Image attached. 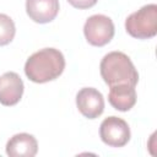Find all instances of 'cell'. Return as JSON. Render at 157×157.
<instances>
[{
	"label": "cell",
	"mask_w": 157,
	"mask_h": 157,
	"mask_svg": "<svg viewBox=\"0 0 157 157\" xmlns=\"http://www.w3.org/2000/svg\"><path fill=\"white\" fill-rule=\"evenodd\" d=\"M65 69V58L55 48H44L33 53L25 64V74L36 83H44L59 77Z\"/></svg>",
	"instance_id": "obj_1"
},
{
	"label": "cell",
	"mask_w": 157,
	"mask_h": 157,
	"mask_svg": "<svg viewBox=\"0 0 157 157\" xmlns=\"http://www.w3.org/2000/svg\"><path fill=\"white\" fill-rule=\"evenodd\" d=\"M101 76L110 87L114 85L126 83L136 86L139 74L130 58L121 52H110L105 54L99 65Z\"/></svg>",
	"instance_id": "obj_2"
},
{
	"label": "cell",
	"mask_w": 157,
	"mask_h": 157,
	"mask_svg": "<svg viewBox=\"0 0 157 157\" xmlns=\"http://www.w3.org/2000/svg\"><path fill=\"white\" fill-rule=\"evenodd\" d=\"M126 32L137 39H148L157 34V5L148 4L132 12L125 20Z\"/></svg>",
	"instance_id": "obj_3"
},
{
	"label": "cell",
	"mask_w": 157,
	"mask_h": 157,
	"mask_svg": "<svg viewBox=\"0 0 157 157\" xmlns=\"http://www.w3.org/2000/svg\"><path fill=\"white\" fill-rule=\"evenodd\" d=\"M83 34L91 45L103 47L114 37V23L105 15H92L85 22Z\"/></svg>",
	"instance_id": "obj_4"
},
{
	"label": "cell",
	"mask_w": 157,
	"mask_h": 157,
	"mask_svg": "<svg viewBox=\"0 0 157 157\" xmlns=\"http://www.w3.org/2000/svg\"><path fill=\"white\" fill-rule=\"evenodd\" d=\"M101 140L112 147H123L130 140V128L128 123L118 117L105 118L99 126Z\"/></svg>",
	"instance_id": "obj_5"
},
{
	"label": "cell",
	"mask_w": 157,
	"mask_h": 157,
	"mask_svg": "<svg viewBox=\"0 0 157 157\" xmlns=\"http://www.w3.org/2000/svg\"><path fill=\"white\" fill-rule=\"evenodd\" d=\"M76 105L83 117L96 119L104 110V98L98 90L83 87L76 94Z\"/></svg>",
	"instance_id": "obj_6"
},
{
	"label": "cell",
	"mask_w": 157,
	"mask_h": 157,
	"mask_svg": "<svg viewBox=\"0 0 157 157\" xmlns=\"http://www.w3.org/2000/svg\"><path fill=\"white\" fill-rule=\"evenodd\" d=\"M23 81L13 71L5 72L0 77V103L2 105H15L23 94Z\"/></svg>",
	"instance_id": "obj_7"
},
{
	"label": "cell",
	"mask_w": 157,
	"mask_h": 157,
	"mask_svg": "<svg viewBox=\"0 0 157 157\" xmlns=\"http://www.w3.org/2000/svg\"><path fill=\"white\" fill-rule=\"evenodd\" d=\"M26 11L32 21L48 23L59 12V0H26Z\"/></svg>",
	"instance_id": "obj_8"
},
{
	"label": "cell",
	"mask_w": 157,
	"mask_h": 157,
	"mask_svg": "<svg viewBox=\"0 0 157 157\" xmlns=\"http://www.w3.org/2000/svg\"><path fill=\"white\" fill-rule=\"evenodd\" d=\"M38 142L27 132L13 135L6 144V153L10 157H33L37 155Z\"/></svg>",
	"instance_id": "obj_9"
},
{
	"label": "cell",
	"mask_w": 157,
	"mask_h": 157,
	"mask_svg": "<svg viewBox=\"0 0 157 157\" xmlns=\"http://www.w3.org/2000/svg\"><path fill=\"white\" fill-rule=\"evenodd\" d=\"M108 101L110 105L120 112H126L131 109L136 103V91L135 86H130L126 83L110 86Z\"/></svg>",
	"instance_id": "obj_10"
},
{
	"label": "cell",
	"mask_w": 157,
	"mask_h": 157,
	"mask_svg": "<svg viewBox=\"0 0 157 157\" xmlns=\"http://www.w3.org/2000/svg\"><path fill=\"white\" fill-rule=\"evenodd\" d=\"M16 33V27L12 18L5 13H0V45L9 44Z\"/></svg>",
	"instance_id": "obj_11"
},
{
	"label": "cell",
	"mask_w": 157,
	"mask_h": 157,
	"mask_svg": "<svg viewBox=\"0 0 157 157\" xmlns=\"http://www.w3.org/2000/svg\"><path fill=\"white\" fill-rule=\"evenodd\" d=\"M70 5L76 9H90L97 4L98 0H67Z\"/></svg>",
	"instance_id": "obj_12"
}]
</instances>
